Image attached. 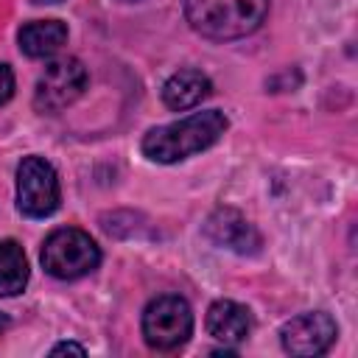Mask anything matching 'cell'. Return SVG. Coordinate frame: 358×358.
I'll return each mask as SVG.
<instances>
[{
  "label": "cell",
  "mask_w": 358,
  "mask_h": 358,
  "mask_svg": "<svg viewBox=\"0 0 358 358\" xmlns=\"http://www.w3.org/2000/svg\"><path fill=\"white\" fill-rule=\"evenodd\" d=\"M229 120L221 109H204V112H193L182 120L165 123L151 129L143 137V154L151 162H182L204 148H210L213 143H218V137L227 131Z\"/></svg>",
  "instance_id": "6da1fadb"
},
{
  "label": "cell",
  "mask_w": 358,
  "mask_h": 358,
  "mask_svg": "<svg viewBox=\"0 0 358 358\" xmlns=\"http://www.w3.org/2000/svg\"><path fill=\"white\" fill-rule=\"evenodd\" d=\"M268 0H185V17L207 39H241L263 25Z\"/></svg>",
  "instance_id": "7a4b0ae2"
},
{
  "label": "cell",
  "mask_w": 358,
  "mask_h": 358,
  "mask_svg": "<svg viewBox=\"0 0 358 358\" xmlns=\"http://www.w3.org/2000/svg\"><path fill=\"white\" fill-rule=\"evenodd\" d=\"M39 257H42V266L50 277L78 280V277H87L90 271L98 268L101 249L84 229L62 227V229H53L45 238Z\"/></svg>",
  "instance_id": "3957f363"
},
{
  "label": "cell",
  "mask_w": 358,
  "mask_h": 358,
  "mask_svg": "<svg viewBox=\"0 0 358 358\" xmlns=\"http://www.w3.org/2000/svg\"><path fill=\"white\" fill-rule=\"evenodd\" d=\"M193 336V310L176 294L157 296L143 310V338L157 352L179 350Z\"/></svg>",
  "instance_id": "277c9868"
},
{
  "label": "cell",
  "mask_w": 358,
  "mask_h": 358,
  "mask_svg": "<svg viewBox=\"0 0 358 358\" xmlns=\"http://www.w3.org/2000/svg\"><path fill=\"white\" fill-rule=\"evenodd\" d=\"M62 190L53 165L45 157H25L17 165V210L28 218H48L59 210Z\"/></svg>",
  "instance_id": "5b68a950"
},
{
  "label": "cell",
  "mask_w": 358,
  "mask_h": 358,
  "mask_svg": "<svg viewBox=\"0 0 358 358\" xmlns=\"http://www.w3.org/2000/svg\"><path fill=\"white\" fill-rule=\"evenodd\" d=\"M84 87H87V67L73 56L56 59L42 70L36 81L34 106L42 115H56L67 109L84 92Z\"/></svg>",
  "instance_id": "8992f818"
},
{
  "label": "cell",
  "mask_w": 358,
  "mask_h": 358,
  "mask_svg": "<svg viewBox=\"0 0 358 358\" xmlns=\"http://www.w3.org/2000/svg\"><path fill=\"white\" fill-rule=\"evenodd\" d=\"M338 327L333 322L330 313L324 310H310V313H299L294 319H288L280 327V344L288 355H322L330 350V344L336 341Z\"/></svg>",
  "instance_id": "52a82bcc"
},
{
  "label": "cell",
  "mask_w": 358,
  "mask_h": 358,
  "mask_svg": "<svg viewBox=\"0 0 358 358\" xmlns=\"http://www.w3.org/2000/svg\"><path fill=\"white\" fill-rule=\"evenodd\" d=\"M204 232H207V238L213 243H218L224 249H232L238 255H255V252H260V243H263L260 235H257V229L238 210H232V207L215 210L207 218Z\"/></svg>",
  "instance_id": "ba28073f"
},
{
  "label": "cell",
  "mask_w": 358,
  "mask_h": 358,
  "mask_svg": "<svg viewBox=\"0 0 358 358\" xmlns=\"http://www.w3.org/2000/svg\"><path fill=\"white\" fill-rule=\"evenodd\" d=\"M207 333L221 341V344H241L246 341V336L252 333V313L249 308H243L241 302L232 299H218L210 305L207 310Z\"/></svg>",
  "instance_id": "9c48e42d"
},
{
  "label": "cell",
  "mask_w": 358,
  "mask_h": 358,
  "mask_svg": "<svg viewBox=\"0 0 358 358\" xmlns=\"http://www.w3.org/2000/svg\"><path fill=\"white\" fill-rule=\"evenodd\" d=\"M210 92H213L210 78H207L201 70H193V67L176 70V73L162 84V101H165V106L173 109V112H185V109L199 106Z\"/></svg>",
  "instance_id": "30bf717a"
},
{
  "label": "cell",
  "mask_w": 358,
  "mask_h": 358,
  "mask_svg": "<svg viewBox=\"0 0 358 358\" xmlns=\"http://www.w3.org/2000/svg\"><path fill=\"white\" fill-rule=\"evenodd\" d=\"M20 50L31 59H48L67 42V25L62 20H34L17 34Z\"/></svg>",
  "instance_id": "8fae6325"
},
{
  "label": "cell",
  "mask_w": 358,
  "mask_h": 358,
  "mask_svg": "<svg viewBox=\"0 0 358 358\" xmlns=\"http://www.w3.org/2000/svg\"><path fill=\"white\" fill-rule=\"evenodd\" d=\"M28 285V257L11 238L0 241V296H17Z\"/></svg>",
  "instance_id": "7c38bea8"
},
{
  "label": "cell",
  "mask_w": 358,
  "mask_h": 358,
  "mask_svg": "<svg viewBox=\"0 0 358 358\" xmlns=\"http://www.w3.org/2000/svg\"><path fill=\"white\" fill-rule=\"evenodd\" d=\"M14 95V73L8 64H0V106Z\"/></svg>",
  "instance_id": "4fadbf2b"
},
{
  "label": "cell",
  "mask_w": 358,
  "mask_h": 358,
  "mask_svg": "<svg viewBox=\"0 0 358 358\" xmlns=\"http://www.w3.org/2000/svg\"><path fill=\"white\" fill-rule=\"evenodd\" d=\"M59 352H76V355H84L87 350H84L81 344H73V341H62V344H56V347L50 350V355H59Z\"/></svg>",
  "instance_id": "5bb4252c"
},
{
  "label": "cell",
  "mask_w": 358,
  "mask_h": 358,
  "mask_svg": "<svg viewBox=\"0 0 358 358\" xmlns=\"http://www.w3.org/2000/svg\"><path fill=\"white\" fill-rule=\"evenodd\" d=\"M8 324H11V319H8V316L0 310V333H6V330H8Z\"/></svg>",
  "instance_id": "9a60e30c"
},
{
  "label": "cell",
  "mask_w": 358,
  "mask_h": 358,
  "mask_svg": "<svg viewBox=\"0 0 358 358\" xmlns=\"http://www.w3.org/2000/svg\"><path fill=\"white\" fill-rule=\"evenodd\" d=\"M31 3H36V6H53V3H62V0H31Z\"/></svg>",
  "instance_id": "2e32d148"
},
{
  "label": "cell",
  "mask_w": 358,
  "mask_h": 358,
  "mask_svg": "<svg viewBox=\"0 0 358 358\" xmlns=\"http://www.w3.org/2000/svg\"><path fill=\"white\" fill-rule=\"evenodd\" d=\"M120 3H134V0H120Z\"/></svg>",
  "instance_id": "e0dca14e"
}]
</instances>
